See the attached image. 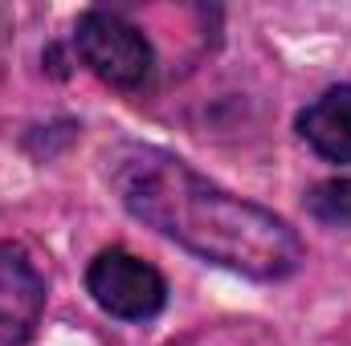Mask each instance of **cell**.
I'll use <instances>...</instances> for the list:
<instances>
[{"instance_id": "obj_1", "label": "cell", "mask_w": 351, "mask_h": 346, "mask_svg": "<svg viewBox=\"0 0 351 346\" xmlns=\"http://www.w3.org/2000/svg\"><path fill=\"white\" fill-rule=\"evenodd\" d=\"M106 163L127 212L188 253L254 281H282L302 265V241L282 216L221 191L168 151L127 143Z\"/></svg>"}, {"instance_id": "obj_2", "label": "cell", "mask_w": 351, "mask_h": 346, "mask_svg": "<svg viewBox=\"0 0 351 346\" xmlns=\"http://www.w3.org/2000/svg\"><path fill=\"white\" fill-rule=\"evenodd\" d=\"M74 45L78 57L90 66V74H98L106 86L135 90L152 78V45L119 12H102V8L82 12L74 29Z\"/></svg>"}, {"instance_id": "obj_3", "label": "cell", "mask_w": 351, "mask_h": 346, "mask_svg": "<svg viewBox=\"0 0 351 346\" xmlns=\"http://www.w3.org/2000/svg\"><path fill=\"white\" fill-rule=\"evenodd\" d=\"M86 289L110 318L123 322H147L168 302V281L160 277V269L127 249H106L90 261Z\"/></svg>"}, {"instance_id": "obj_6", "label": "cell", "mask_w": 351, "mask_h": 346, "mask_svg": "<svg viewBox=\"0 0 351 346\" xmlns=\"http://www.w3.org/2000/svg\"><path fill=\"white\" fill-rule=\"evenodd\" d=\"M306 212L323 224H351V179H323L311 187Z\"/></svg>"}, {"instance_id": "obj_5", "label": "cell", "mask_w": 351, "mask_h": 346, "mask_svg": "<svg viewBox=\"0 0 351 346\" xmlns=\"http://www.w3.org/2000/svg\"><path fill=\"white\" fill-rule=\"evenodd\" d=\"M302 139L331 163H351V86H331L298 114Z\"/></svg>"}, {"instance_id": "obj_4", "label": "cell", "mask_w": 351, "mask_h": 346, "mask_svg": "<svg viewBox=\"0 0 351 346\" xmlns=\"http://www.w3.org/2000/svg\"><path fill=\"white\" fill-rule=\"evenodd\" d=\"M45 310L37 265L12 245H0V346H25Z\"/></svg>"}]
</instances>
